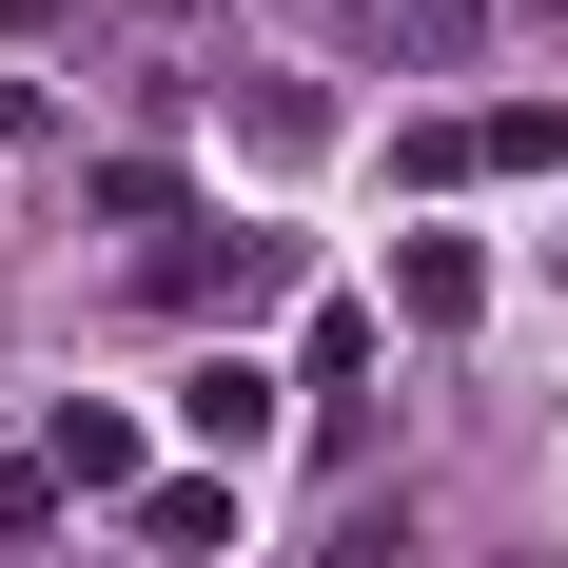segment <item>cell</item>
Returning a JSON list of instances; mask_svg holds the SVG:
<instances>
[{
  "label": "cell",
  "instance_id": "cell-5",
  "mask_svg": "<svg viewBox=\"0 0 568 568\" xmlns=\"http://www.w3.org/2000/svg\"><path fill=\"white\" fill-rule=\"evenodd\" d=\"M40 470H59V490H138V432H118V412H59Z\"/></svg>",
  "mask_w": 568,
  "mask_h": 568
},
{
  "label": "cell",
  "instance_id": "cell-2",
  "mask_svg": "<svg viewBox=\"0 0 568 568\" xmlns=\"http://www.w3.org/2000/svg\"><path fill=\"white\" fill-rule=\"evenodd\" d=\"M176 432H196L216 470H255L275 452V373H255V353H196V373H176Z\"/></svg>",
  "mask_w": 568,
  "mask_h": 568
},
{
  "label": "cell",
  "instance_id": "cell-3",
  "mask_svg": "<svg viewBox=\"0 0 568 568\" xmlns=\"http://www.w3.org/2000/svg\"><path fill=\"white\" fill-rule=\"evenodd\" d=\"M275 275H294L275 235H196V255H158V294H176V314H255Z\"/></svg>",
  "mask_w": 568,
  "mask_h": 568
},
{
  "label": "cell",
  "instance_id": "cell-1",
  "mask_svg": "<svg viewBox=\"0 0 568 568\" xmlns=\"http://www.w3.org/2000/svg\"><path fill=\"white\" fill-rule=\"evenodd\" d=\"M549 158H568L549 99H490V118H432V138H412V176H549Z\"/></svg>",
  "mask_w": 568,
  "mask_h": 568
},
{
  "label": "cell",
  "instance_id": "cell-6",
  "mask_svg": "<svg viewBox=\"0 0 568 568\" xmlns=\"http://www.w3.org/2000/svg\"><path fill=\"white\" fill-rule=\"evenodd\" d=\"M216 529H235V490H216V470H176V490H138V549H216Z\"/></svg>",
  "mask_w": 568,
  "mask_h": 568
},
{
  "label": "cell",
  "instance_id": "cell-4",
  "mask_svg": "<svg viewBox=\"0 0 568 568\" xmlns=\"http://www.w3.org/2000/svg\"><path fill=\"white\" fill-rule=\"evenodd\" d=\"M470 294H490L470 235H412V255H393V314H412V334H470Z\"/></svg>",
  "mask_w": 568,
  "mask_h": 568
}]
</instances>
